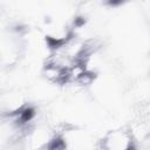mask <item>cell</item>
Segmentation results:
<instances>
[{
    "label": "cell",
    "mask_w": 150,
    "mask_h": 150,
    "mask_svg": "<svg viewBox=\"0 0 150 150\" xmlns=\"http://www.w3.org/2000/svg\"><path fill=\"white\" fill-rule=\"evenodd\" d=\"M98 150H137L136 137L127 129L110 130L98 142Z\"/></svg>",
    "instance_id": "obj_1"
}]
</instances>
